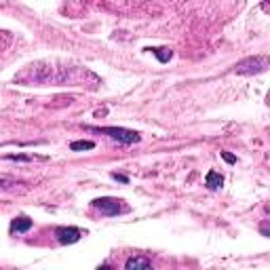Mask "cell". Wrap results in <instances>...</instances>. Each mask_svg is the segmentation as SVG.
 <instances>
[{
    "mask_svg": "<svg viewBox=\"0 0 270 270\" xmlns=\"http://www.w3.org/2000/svg\"><path fill=\"white\" fill-rule=\"evenodd\" d=\"M87 131H95V133H103L108 135L110 139H114V142L118 144H137L139 139H142V135L137 131H131V129H122V127H84Z\"/></svg>",
    "mask_w": 270,
    "mask_h": 270,
    "instance_id": "cell-1",
    "label": "cell"
},
{
    "mask_svg": "<svg viewBox=\"0 0 270 270\" xmlns=\"http://www.w3.org/2000/svg\"><path fill=\"white\" fill-rule=\"evenodd\" d=\"M91 207L97 211H101V216L114 218L122 211V201L120 199H112V196H101V199H93Z\"/></svg>",
    "mask_w": 270,
    "mask_h": 270,
    "instance_id": "cell-2",
    "label": "cell"
},
{
    "mask_svg": "<svg viewBox=\"0 0 270 270\" xmlns=\"http://www.w3.org/2000/svg\"><path fill=\"white\" fill-rule=\"evenodd\" d=\"M266 68H268L266 57H247V59H243L241 64H236L235 72L236 74H243V76H251V74H260Z\"/></svg>",
    "mask_w": 270,
    "mask_h": 270,
    "instance_id": "cell-3",
    "label": "cell"
},
{
    "mask_svg": "<svg viewBox=\"0 0 270 270\" xmlns=\"http://www.w3.org/2000/svg\"><path fill=\"white\" fill-rule=\"evenodd\" d=\"M83 232L74 228V226H59V228H55V238H57V243L61 245H74L81 241Z\"/></svg>",
    "mask_w": 270,
    "mask_h": 270,
    "instance_id": "cell-4",
    "label": "cell"
},
{
    "mask_svg": "<svg viewBox=\"0 0 270 270\" xmlns=\"http://www.w3.org/2000/svg\"><path fill=\"white\" fill-rule=\"evenodd\" d=\"M125 270H154V266L146 255H131L125 262Z\"/></svg>",
    "mask_w": 270,
    "mask_h": 270,
    "instance_id": "cell-5",
    "label": "cell"
},
{
    "mask_svg": "<svg viewBox=\"0 0 270 270\" xmlns=\"http://www.w3.org/2000/svg\"><path fill=\"white\" fill-rule=\"evenodd\" d=\"M34 226V222L30 218H26V216H19V218H15L13 222H11V232H17V235H21V232H28L30 228Z\"/></svg>",
    "mask_w": 270,
    "mask_h": 270,
    "instance_id": "cell-6",
    "label": "cell"
},
{
    "mask_svg": "<svg viewBox=\"0 0 270 270\" xmlns=\"http://www.w3.org/2000/svg\"><path fill=\"white\" fill-rule=\"evenodd\" d=\"M222 184H224V177L218 173V171H209L205 177V186L209 188V190H219L222 188Z\"/></svg>",
    "mask_w": 270,
    "mask_h": 270,
    "instance_id": "cell-7",
    "label": "cell"
},
{
    "mask_svg": "<svg viewBox=\"0 0 270 270\" xmlns=\"http://www.w3.org/2000/svg\"><path fill=\"white\" fill-rule=\"evenodd\" d=\"M146 51H152V55H154L161 64H167V61L173 57V51L167 49V47H154V49H146Z\"/></svg>",
    "mask_w": 270,
    "mask_h": 270,
    "instance_id": "cell-8",
    "label": "cell"
},
{
    "mask_svg": "<svg viewBox=\"0 0 270 270\" xmlns=\"http://www.w3.org/2000/svg\"><path fill=\"white\" fill-rule=\"evenodd\" d=\"M93 148H95V142H89V139H81V142H72V144H70V150H72V152L93 150Z\"/></svg>",
    "mask_w": 270,
    "mask_h": 270,
    "instance_id": "cell-9",
    "label": "cell"
},
{
    "mask_svg": "<svg viewBox=\"0 0 270 270\" xmlns=\"http://www.w3.org/2000/svg\"><path fill=\"white\" fill-rule=\"evenodd\" d=\"M7 161H21V163H30V161H47V156H26V154H7Z\"/></svg>",
    "mask_w": 270,
    "mask_h": 270,
    "instance_id": "cell-10",
    "label": "cell"
},
{
    "mask_svg": "<svg viewBox=\"0 0 270 270\" xmlns=\"http://www.w3.org/2000/svg\"><path fill=\"white\" fill-rule=\"evenodd\" d=\"M15 186H26V184L15 182V180H0V188L2 190H9V188H15Z\"/></svg>",
    "mask_w": 270,
    "mask_h": 270,
    "instance_id": "cell-11",
    "label": "cell"
},
{
    "mask_svg": "<svg viewBox=\"0 0 270 270\" xmlns=\"http://www.w3.org/2000/svg\"><path fill=\"white\" fill-rule=\"evenodd\" d=\"M110 177H112V180H116V182H120V184H129V177L127 175H122V173H110Z\"/></svg>",
    "mask_w": 270,
    "mask_h": 270,
    "instance_id": "cell-12",
    "label": "cell"
},
{
    "mask_svg": "<svg viewBox=\"0 0 270 270\" xmlns=\"http://www.w3.org/2000/svg\"><path fill=\"white\" fill-rule=\"evenodd\" d=\"M222 158L226 163H230V165H235L236 163V156L235 154H230V152H222Z\"/></svg>",
    "mask_w": 270,
    "mask_h": 270,
    "instance_id": "cell-13",
    "label": "cell"
},
{
    "mask_svg": "<svg viewBox=\"0 0 270 270\" xmlns=\"http://www.w3.org/2000/svg\"><path fill=\"white\" fill-rule=\"evenodd\" d=\"M97 270H114L112 266H110V264H101V266L100 268H97Z\"/></svg>",
    "mask_w": 270,
    "mask_h": 270,
    "instance_id": "cell-14",
    "label": "cell"
}]
</instances>
